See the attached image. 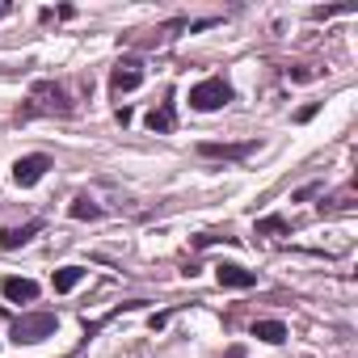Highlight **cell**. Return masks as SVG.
Masks as SVG:
<instances>
[{"label": "cell", "instance_id": "7a4b0ae2", "mask_svg": "<svg viewBox=\"0 0 358 358\" xmlns=\"http://www.w3.org/2000/svg\"><path fill=\"white\" fill-rule=\"evenodd\" d=\"M55 329H59V316H55V312H26V316L13 320L9 337H13L17 345H38V341H47Z\"/></svg>", "mask_w": 358, "mask_h": 358}, {"label": "cell", "instance_id": "2e32d148", "mask_svg": "<svg viewBox=\"0 0 358 358\" xmlns=\"http://www.w3.org/2000/svg\"><path fill=\"white\" fill-rule=\"evenodd\" d=\"M220 241H224V245H232L236 236H228V232H199L190 245H194V249H207V245H220Z\"/></svg>", "mask_w": 358, "mask_h": 358}, {"label": "cell", "instance_id": "ac0fdd59", "mask_svg": "<svg viewBox=\"0 0 358 358\" xmlns=\"http://www.w3.org/2000/svg\"><path fill=\"white\" fill-rule=\"evenodd\" d=\"M76 9L72 5H64V9H43V22H64V17H72Z\"/></svg>", "mask_w": 358, "mask_h": 358}, {"label": "cell", "instance_id": "d6986e66", "mask_svg": "<svg viewBox=\"0 0 358 358\" xmlns=\"http://www.w3.org/2000/svg\"><path fill=\"white\" fill-rule=\"evenodd\" d=\"M287 76H291V80H316L320 72H316V68H287Z\"/></svg>", "mask_w": 358, "mask_h": 358}, {"label": "cell", "instance_id": "8992f818", "mask_svg": "<svg viewBox=\"0 0 358 358\" xmlns=\"http://www.w3.org/2000/svg\"><path fill=\"white\" fill-rule=\"evenodd\" d=\"M139 85H143V64H139L135 55H122V59L110 68V93L122 97V93H135Z\"/></svg>", "mask_w": 358, "mask_h": 358}, {"label": "cell", "instance_id": "5bb4252c", "mask_svg": "<svg viewBox=\"0 0 358 358\" xmlns=\"http://www.w3.org/2000/svg\"><path fill=\"white\" fill-rule=\"evenodd\" d=\"M68 215H72V220H101L106 211H101L89 194H76V199H72V207H68Z\"/></svg>", "mask_w": 358, "mask_h": 358}, {"label": "cell", "instance_id": "5b68a950", "mask_svg": "<svg viewBox=\"0 0 358 358\" xmlns=\"http://www.w3.org/2000/svg\"><path fill=\"white\" fill-rule=\"evenodd\" d=\"M55 169V160L47 156V152H30V156H22L17 164H13V182L22 186V190H30V186H38L43 177Z\"/></svg>", "mask_w": 358, "mask_h": 358}, {"label": "cell", "instance_id": "6da1fadb", "mask_svg": "<svg viewBox=\"0 0 358 358\" xmlns=\"http://www.w3.org/2000/svg\"><path fill=\"white\" fill-rule=\"evenodd\" d=\"M38 114H55V118H68V114H76V97L68 93V85H59V80H34L30 85V101L22 106V122H30V118H38Z\"/></svg>", "mask_w": 358, "mask_h": 358}, {"label": "cell", "instance_id": "52a82bcc", "mask_svg": "<svg viewBox=\"0 0 358 358\" xmlns=\"http://www.w3.org/2000/svg\"><path fill=\"white\" fill-rule=\"evenodd\" d=\"M262 152V139H241V143H199V156L207 160H249Z\"/></svg>", "mask_w": 358, "mask_h": 358}, {"label": "cell", "instance_id": "9a60e30c", "mask_svg": "<svg viewBox=\"0 0 358 358\" xmlns=\"http://www.w3.org/2000/svg\"><path fill=\"white\" fill-rule=\"evenodd\" d=\"M257 236H291V220L266 215V220H257Z\"/></svg>", "mask_w": 358, "mask_h": 358}, {"label": "cell", "instance_id": "ba28073f", "mask_svg": "<svg viewBox=\"0 0 358 358\" xmlns=\"http://www.w3.org/2000/svg\"><path fill=\"white\" fill-rule=\"evenodd\" d=\"M215 282L228 287V291H249V287H257V274L245 270V266H236V262H220L215 266Z\"/></svg>", "mask_w": 358, "mask_h": 358}, {"label": "cell", "instance_id": "4fadbf2b", "mask_svg": "<svg viewBox=\"0 0 358 358\" xmlns=\"http://www.w3.org/2000/svg\"><path fill=\"white\" fill-rule=\"evenodd\" d=\"M253 337H262L270 345H282L287 341V324L282 320H253Z\"/></svg>", "mask_w": 358, "mask_h": 358}, {"label": "cell", "instance_id": "277c9868", "mask_svg": "<svg viewBox=\"0 0 358 358\" xmlns=\"http://www.w3.org/2000/svg\"><path fill=\"white\" fill-rule=\"evenodd\" d=\"M232 97H236V93H232V85H228L224 76H207V80H199V85L190 89V110L215 114V110H224Z\"/></svg>", "mask_w": 358, "mask_h": 358}, {"label": "cell", "instance_id": "e0dca14e", "mask_svg": "<svg viewBox=\"0 0 358 358\" xmlns=\"http://www.w3.org/2000/svg\"><path fill=\"white\" fill-rule=\"evenodd\" d=\"M350 199H354V190H341V194L324 199V203H320V211H350Z\"/></svg>", "mask_w": 358, "mask_h": 358}, {"label": "cell", "instance_id": "30bf717a", "mask_svg": "<svg viewBox=\"0 0 358 358\" xmlns=\"http://www.w3.org/2000/svg\"><path fill=\"white\" fill-rule=\"evenodd\" d=\"M38 232H43V220H30L26 228H5V232H0V249H5V253H13V249L30 245Z\"/></svg>", "mask_w": 358, "mask_h": 358}, {"label": "cell", "instance_id": "3957f363", "mask_svg": "<svg viewBox=\"0 0 358 358\" xmlns=\"http://www.w3.org/2000/svg\"><path fill=\"white\" fill-rule=\"evenodd\" d=\"M207 26H215V17H207V22H190V17H173V22H164V26H156V30H143V34H131L127 43L131 47H143V51H152V47H169L182 30H207Z\"/></svg>", "mask_w": 358, "mask_h": 358}, {"label": "cell", "instance_id": "8fae6325", "mask_svg": "<svg viewBox=\"0 0 358 358\" xmlns=\"http://www.w3.org/2000/svg\"><path fill=\"white\" fill-rule=\"evenodd\" d=\"M143 122H148V131H156V135H169V131L177 127V110H173V101H160V106H156V110H152Z\"/></svg>", "mask_w": 358, "mask_h": 358}, {"label": "cell", "instance_id": "9c48e42d", "mask_svg": "<svg viewBox=\"0 0 358 358\" xmlns=\"http://www.w3.org/2000/svg\"><path fill=\"white\" fill-rule=\"evenodd\" d=\"M0 295H5L9 303H34V299H38V282H34V278H17V274H9L5 282H0Z\"/></svg>", "mask_w": 358, "mask_h": 358}, {"label": "cell", "instance_id": "ffe728a7", "mask_svg": "<svg viewBox=\"0 0 358 358\" xmlns=\"http://www.w3.org/2000/svg\"><path fill=\"white\" fill-rule=\"evenodd\" d=\"M13 13V5H0V17H9Z\"/></svg>", "mask_w": 358, "mask_h": 358}, {"label": "cell", "instance_id": "7c38bea8", "mask_svg": "<svg viewBox=\"0 0 358 358\" xmlns=\"http://www.w3.org/2000/svg\"><path fill=\"white\" fill-rule=\"evenodd\" d=\"M80 278H85V266H64V270H55L51 287H55V295H68V291L80 287Z\"/></svg>", "mask_w": 358, "mask_h": 358}]
</instances>
